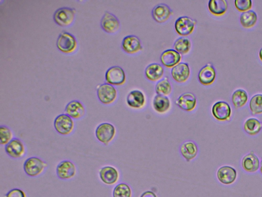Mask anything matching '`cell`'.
<instances>
[{
    "label": "cell",
    "instance_id": "obj_31",
    "mask_svg": "<svg viewBox=\"0 0 262 197\" xmlns=\"http://www.w3.org/2000/svg\"><path fill=\"white\" fill-rule=\"evenodd\" d=\"M248 96L246 92L243 89L235 90L233 93L231 100L235 108L243 107L248 101Z\"/></svg>",
    "mask_w": 262,
    "mask_h": 197
},
{
    "label": "cell",
    "instance_id": "obj_36",
    "mask_svg": "<svg viewBox=\"0 0 262 197\" xmlns=\"http://www.w3.org/2000/svg\"><path fill=\"white\" fill-rule=\"evenodd\" d=\"M234 5L239 11L244 12L250 10L253 4L252 0H235Z\"/></svg>",
    "mask_w": 262,
    "mask_h": 197
},
{
    "label": "cell",
    "instance_id": "obj_33",
    "mask_svg": "<svg viewBox=\"0 0 262 197\" xmlns=\"http://www.w3.org/2000/svg\"><path fill=\"white\" fill-rule=\"evenodd\" d=\"M249 106L253 115L262 114V95L258 94L253 96L250 100Z\"/></svg>",
    "mask_w": 262,
    "mask_h": 197
},
{
    "label": "cell",
    "instance_id": "obj_29",
    "mask_svg": "<svg viewBox=\"0 0 262 197\" xmlns=\"http://www.w3.org/2000/svg\"><path fill=\"white\" fill-rule=\"evenodd\" d=\"M257 20V15L253 10L244 12L240 16V23L242 26L246 29H250L254 27Z\"/></svg>",
    "mask_w": 262,
    "mask_h": 197
},
{
    "label": "cell",
    "instance_id": "obj_15",
    "mask_svg": "<svg viewBox=\"0 0 262 197\" xmlns=\"http://www.w3.org/2000/svg\"><path fill=\"white\" fill-rule=\"evenodd\" d=\"M190 75V68L187 63H180L171 71V75L173 79L179 83L186 82L189 80Z\"/></svg>",
    "mask_w": 262,
    "mask_h": 197
},
{
    "label": "cell",
    "instance_id": "obj_21",
    "mask_svg": "<svg viewBox=\"0 0 262 197\" xmlns=\"http://www.w3.org/2000/svg\"><path fill=\"white\" fill-rule=\"evenodd\" d=\"M216 77V70L211 63L206 64L202 68L198 74V79L200 83L204 86L212 84Z\"/></svg>",
    "mask_w": 262,
    "mask_h": 197
},
{
    "label": "cell",
    "instance_id": "obj_34",
    "mask_svg": "<svg viewBox=\"0 0 262 197\" xmlns=\"http://www.w3.org/2000/svg\"><path fill=\"white\" fill-rule=\"evenodd\" d=\"M113 196V197H131L132 191L127 184L122 183L115 187Z\"/></svg>",
    "mask_w": 262,
    "mask_h": 197
},
{
    "label": "cell",
    "instance_id": "obj_9",
    "mask_svg": "<svg viewBox=\"0 0 262 197\" xmlns=\"http://www.w3.org/2000/svg\"><path fill=\"white\" fill-rule=\"evenodd\" d=\"M56 173L59 178L64 180H70L76 176L77 168L71 161L64 160L57 166Z\"/></svg>",
    "mask_w": 262,
    "mask_h": 197
},
{
    "label": "cell",
    "instance_id": "obj_27",
    "mask_svg": "<svg viewBox=\"0 0 262 197\" xmlns=\"http://www.w3.org/2000/svg\"><path fill=\"white\" fill-rule=\"evenodd\" d=\"M153 106L157 113L164 114L171 108V101L167 97L157 95L153 100Z\"/></svg>",
    "mask_w": 262,
    "mask_h": 197
},
{
    "label": "cell",
    "instance_id": "obj_17",
    "mask_svg": "<svg viewBox=\"0 0 262 197\" xmlns=\"http://www.w3.org/2000/svg\"><path fill=\"white\" fill-rule=\"evenodd\" d=\"M152 17L157 23H163L167 21L173 15V12L165 4L156 5L152 11Z\"/></svg>",
    "mask_w": 262,
    "mask_h": 197
},
{
    "label": "cell",
    "instance_id": "obj_26",
    "mask_svg": "<svg viewBox=\"0 0 262 197\" xmlns=\"http://www.w3.org/2000/svg\"><path fill=\"white\" fill-rule=\"evenodd\" d=\"M208 8L213 15L221 16L226 14L228 3L226 0H210L208 2Z\"/></svg>",
    "mask_w": 262,
    "mask_h": 197
},
{
    "label": "cell",
    "instance_id": "obj_22",
    "mask_svg": "<svg viewBox=\"0 0 262 197\" xmlns=\"http://www.w3.org/2000/svg\"><path fill=\"white\" fill-rule=\"evenodd\" d=\"M65 113L73 119L78 120L81 119L85 115L86 109L82 102L73 100L67 105Z\"/></svg>",
    "mask_w": 262,
    "mask_h": 197
},
{
    "label": "cell",
    "instance_id": "obj_20",
    "mask_svg": "<svg viewBox=\"0 0 262 197\" xmlns=\"http://www.w3.org/2000/svg\"><path fill=\"white\" fill-rule=\"evenodd\" d=\"M146 99L145 95L139 90L131 91L127 98L128 106L132 109H141L145 106Z\"/></svg>",
    "mask_w": 262,
    "mask_h": 197
},
{
    "label": "cell",
    "instance_id": "obj_12",
    "mask_svg": "<svg viewBox=\"0 0 262 197\" xmlns=\"http://www.w3.org/2000/svg\"><path fill=\"white\" fill-rule=\"evenodd\" d=\"M8 156L14 159H20L26 154V148L23 142L18 138L13 139L5 147Z\"/></svg>",
    "mask_w": 262,
    "mask_h": 197
},
{
    "label": "cell",
    "instance_id": "obj_37",
    "mask_svg": "<svg viewBox=\"0 0 262 197\" xmlns=\"http://www.w3.org/2000/svg\"><path fill=\"white\" fill-rule=\"evenodd\" d=\"M5 197H26V195L21 189H14L8 192Z\"/></svg>",
    "mask_w": 262,
    "mask_h": 197
},
{
    "label": "cell",
    "instance_id": "obj_30",
    "mask_svg": "<svg viewBox=\"0 0 262 197\" xmlns=\"http://www.w3.org/2000/svg\"><path fill=\"white\" fill-rule=\"evenodd\" d=\"M192 47L191 42L187 37H180L177 39L174 47L180 55H185L189 53Z\"/></svg>",
    "mask_w": 262,
    "mask_h": 197
},
{
    "label": "cell",
    "instance_id": "obj_39",
    "mask_svg": "<svg viewBox=\"0 0 262 197\" xmlns=\"http://www.w3.org/2000/svg\"><path fill=\"white\" fill-rule=\"evenodd\" d=\"M259 58L260 60L262 61V48L260 49L259 52Z\"/></svg>",
    "mask_w": 262,
    "mask_h": 197
},
{
    "label": "cell",
    "instance_id": "obj_6",
    "mask_svg": "<svg viewBox=\"0 0 262 197\" xmlns=\"http://www.w3.org/2000/svg\"><path fill=\"white\" fill-rule=\"evenodd\" d=\"M97 95L99 101L104 105L113 103L117 97V91L112 85L108 83L99 86L97 90Z\"/></svg>",
    "mask_w": 262,
    "mask_h": 197
},
{
    "label": "cell",
    "instance_id": "obj_4",
    "mask_svg": "<svg viewBox=\"0 0 262 197\" xmlns=\"http://www.w3.org/2000/svg\"><path fill=\"white\" fill-rule=\"evenodd\" d=\"M57 45L63 53L69 54L76 50L77 42L74 36L67 32H63L58 38Z\"/></svg>",
    "mask_w": 262,
    "mask_h": 197
},
{
    "label": "cell",
    "instance_id": "obj_8",
    "mask_svg": "<svg viewBox=\"0 0 262 197\" xmlns=\"http://www.w3.org/2000/svg\"><path fill=\"white\" fill-rule=\"evenodd\" d=\"M106 81L112 85L120 86L124 84L126 76L124 70L120 67H113L109 69L106 73Z\"/></svg>",
    "mask_w": 262,
    "mask_h": 197
},
{
    "label": "cell",
    "instance_id": "obj_2",
    "mask_svg": "<svg viewBox=\"0 0 262 197\" xmlns=\"http://www.w3.org/2000/svg\"><path fill=\"white\" fill-rule=\"evenodd\" d=\"M54 127L57 132L62 136L71 135L74 129L73 119L66 114L59 115L54 121Z\"/></svg>",
    "mask_w": 262,
    "mask_h": 197
},
{
    "label": "cell",
    "instance_id": "obj_7",
    "mask_svg": "<svg viewBox=\"0 0 262 197\" xmlns=\"http://www.w3.org/2000/svg\"><path fill=\"white\" fill-rule=\"evenodd\" d=\"M196 24V20L188 16H182L176 20L175 29L179 35L186 37L193 33Z\"/></svg>",
    "mask_w": 262,
    "mask_h": 197
},
{
    "label": "cell",
    "instance_id": "obj_40",
    "mask_svg": "<svg viewBox=\"0 0 262 197\" xmlns=\"http://www.w3.org/2000/svg\"><path fill=\"white\" fill-rule=\"evenodd\" d=\"M260 171L261 172V173L262 174V159H261V163H260Z\"/></svg>",
    "mask_w": 262,
    "mask_h": 197
},
{
    "label": "cell",
    "instance_id": "obj_35",
    "mask_svg": "<svg viewBox=\"0 0 262 197\" xmlns=\"http://www.w3.org/2000/svg\"><path fill=\"white\" fill-rule=\"evenodd\" d=\"M14 135L11 130L7 126H0V144L1 146H6L13 139Z\"/></svg>",
    "mask_w": 262,
    "mask_h": 197
},
{
    "label": "cell",
    "instance_id": "obj_10",
    "mask_svg": "<svg viewBox=\"0 0 262 197\" xmlns=\"http://www.w3.org/2000/svg\"><path fill=\"white\" fill-rule=\"evenodd\" d=\"M100 25L102 29L107 33L115 34L120 30L121 24L115 15L107 11L101 19Z\"/></svg>",
    "mask_w": 262,
    "mask_h": 197
},
{
    "label": "cell",
    "instance_id": "obj_23",
    "mask_svg": "<svg viewBox=\"0 0 262 197\" xmlns=\"http://www.w3.org/2000/svg\"><path fill=\"white\" fill-rule=\"evenodd\" d=\"M241 164L245 171L247 173H254L259 169L260 162L259 158L252 151L243 158Z\"/></svg>",
    "mask_w": 262,
    "mask_h": 197
},
{
    "label": "cell",
    "instance_id": "obj_19",
    "mask_svg": "<svg viewBox=\"0 0 262 197\" xmlns=\"http://www.w3.org/2000/svg\"><path fill=\"white\" fill-rule=\"evenodd\" d=\"M176 104L182 110L191 112L196 109L197 101L194 94L187 93L182 94L178 98Z\"/></svg>",
    "mask_w": 262,
    "mask_h": 197
},
{
    "label": "cell",
    "instance_id": "obj_25",
    "mask_svg": "<svg viewBox=\"0 0 262 197\" xmlns=\"http://www.w3.org/2000/svg\"><path fill=\"white\" fill-rule=\"evenodd\" d=\"M164 70L162 66L158 63H153L145 70V75L148 79L152 82L160 81L163 77Z\"/></svg>",
    "mask_w": 262,
    "mask_h": 197
},
{
    "label": "cell",
    "instance_id": "obj_38",
    "mask_svg": "<svg viewBox=\"0 0 262 197\" xmlns=\"http://www.w3.org/2000/svg\"><path fill=\"white\" fill-rule=\"evenodd\" d=\"M140 197H157L156 194L151 191L144 192Z\"/></svg>",
    "mask_w": 262,
    "mask_h": 197
},
{
    "label": "cell",
    "instance_id": "obj_13",
    "mask_svg": "<svg viewBox=\"0 0 262 197\" xmlns=\"http://www.w3.org/2000/svg\"><path fill=\"white\" fill-rule=\"evenodd\" d=\"M99 178L105 185H115L120 178V173L118 170L112 166H106L101 168L99 171Z\"/></svg>",
    "mask_w": 262,
    "mask_h": 197
},
{
    "label": "cell",
    "instance_id": "obj_18",
    "mask_svg": "<svg viewBox=\"0 0 262 197\" xmlns=\"http://www.w3.org/2000/svg\"><path fill=\"white\" fill-rule=\"evenodd\" d=\"M182 56L175 49H167L164 51L161 57L163 65L167 68H173L179 64Z\"/></svg>",
    "mask_w": 262,
    "mask_h": 197
},
{
    "label": "cell",
    "instance_id": "obj_1",
    "mask_svg": "<svg viewBox=\"0 0 262 197\" xmlns=\"http://www.w3.org/2000/svg\"><path fill=\"white\" fill-rule=\"evenodd\" d=\"M48 164L36 157H32L26 159L23 165L24 172L26 175L31 177H36L42 174Z\"/></svg>",
    "mask_w": 262,
    "mask_h": 197
},
{
    "label": "cell",
    "instance_id": "obj_11",
    "mask_svg": "<svg viewBox=\"0 0 262 197\" xmlns=\"http://www.w3.org/2000/svg\"><path fill=\"white\" fill-rule=\"evenodd\" d=\"M212 113L216 120L220 121H226L230 119L231 109L227 102L219 101L214 104Z\"/></svg>",
    "mask_w": 262,
    "mask_h": 197
},
{
    "label": "cell",
    "instance_id": "obj_28",
    "mask_svg": "<svg viewBox=\"0 0 262 197\" xmlns=\"http://www.w3.org/2000/svg\"><path fill=\"white\" fill-rule=\"evenodd\" d=\"M243 128L247 134L254 136L260 132L262 129V124L256 118H250L244 123Z\"/></svg>",
    "mask_w": 262,
    "mask_h": 197
},
{
    "label": "cell",
    "instance_id": "obj_24",
    "mask_svg": "<svg viewBox=\"0 0 262 197\" xmlns=\"http://www.w3.org/2000/svg\"><path fill=\"white\" fill-rule=\"evenodd\" d=\"M180 153L187 162H190L197 156L198 148L195 142L191 141H186L182 144Z\"/></svg>",
    "mask_w": 262,
    "mask_h": 197
},
{
    "label": "cell",
    "instance_id": "obj_16",
    "mask_svg": "<svg viewBox=\"0 0 262 197\" xmlns=\"http://www.w3.org/2000/svg\"><path fill=\"white\" fill-rule=\"evenodd\" d=\"M123 50L129 54H135L142 49L140 39L136 36L130 35L126 37L122 42Z\"/></svg>",
    "mask_w": 262,
    "mask_h": 197
},
{
    "label": "cell",
    "instance_id": "obj_3",
    "mask_svg": "<svg viewBox=\"0 0 262 197\" xmlns=\"http://www.w3.org/2000/svg\"><path fill=\"white\" fill-rule=\"evenodd\" d=\"M116 134L115 127L110 123H102L99 124L96 130V137L97 140L107 146L114 139Z\"/></svg>",
    "mask_w": 262,
    "mask_h": 197
},
{
    "label": "cell",
    "instance_id": "obj_5",
    "mask_svg": "<svg viewBox=\"0 0 262 197\" xmlns=\"http://www.w3.org/2000/svg\"><path fill=\"white\" fill-rule=\"evenodd\" d=\"M76 14L74 9L69 7H62L55 12L54 19L55 22L61 27H68L74 22Z\"/></svg>",
    "mask_w": 262,
    "mask_h": 197
},
{
    "label": "cell",
    "instance_id": "obj_32",
    "mask_svg": "<svg viewBox=\"0 0 262 197\" xmlns=\"http://www.w3.org/2000/svg\"><path fill=\"white\" fill-rule=\"evenodd\" d=\"M155 91L157 95L166 97L172 93V85L167 77L164 78V79L156 84Z\"/></svg>",
    "mask_w": 262,
    "mask_h": 197
},
{
    "label": "cell",
    "instance_id": "obj_14",
    "mask_svg": "<svg viewBox=\"0 0 262 197\" xmlns=\"http://www.w3.org/2000/svg\"><path fill=\"white\" fill-rule=\"evenodd\" d=\"M217 177L222 184L230 185L234 183L237 177L236 170L230 166H224L220 167L217 173Z\"/></svg>",
    "mask_w": 262,
    "mask_h": 197
}]
</instances>
